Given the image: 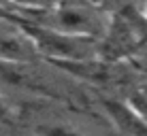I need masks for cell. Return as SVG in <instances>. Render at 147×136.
<instances>
[{
  "instance_id": "obj_1",
  "label": "cell",
  "mask_w": 147,
  "mask_h": 136,
  "mask_svg": "<svg viewBox=\"0 0 147 136\" xmlns=\"http://www.w3.org/2000/svg\"><path fill=\"white\" fill-rule=\"evenodd\" d=\"M45 28L60 30L66 34L90 36L102 41L111 23V13L96 0H60L55 7L43 11L36 21Z\"/></svg>"
},
{
  "instance_id": "obj_2",
  "label": "cell",
  "mask_w": 147,
  "mask_h": 136,
  "mask_svg": "<svg viewBox=\"0 0 147 136\" xmlns=\"http://www.w3.org/2000/svg\"><path fill=\"white\" fill-rule=\"evenodd\" d=\"M22 28L36 45L38 55L51 64L85 62V60L102 58L98 38L66 34V32H60V30H51L40 26V23H30V21L22 23Z\"/></svg>"
},
{
  "instance_id": "obj_3",
  "label": "cell",
  "mask_w": 147,
  "mask_h": 136,
  "mask_svg": "<svg viewBox=\"0 0 147 136\" xmlns=\"http://www.w3.org/2000/svg\"><path fill=\"white\" fill-rule=\"evenodd\" d=\"M0 58L13 62H36L40 58L36 45L26 34L22 23L0 17Z\"/></svg>"
},
{
  "instance_id": "obj_4",
  "label": "cell",
  "mask_w": 147,
  "mask_h": 136,
  "mask_svg": "<svg viewBox=\"0 0 147 136\" xmlns=\"http://www.w3.org/2000/svg\"><path fill=\"white\" fill-rule=\"evenodd\" d=\"M100 104L109 121L115 125V130L121 136H147V121L126 98L119 100L115 96H102Z\"/></svg>"
},
{
  "instance_id": "obj_5",
  "label": "cell",
  "mask_w": 147,
  "mask_h": 136,
  "mask_svg": "<svg viewBox=\"0 0 147 136\" xmlns=\"http://www.w3.org/2000/svg\"><path fill=\"white\" fill-rule=\"evenodd\" d=\"M34 136H90L83 128L75 125L68 119L60 117H40L32 125Z\"/></svg>"
},
{
  "instance_id": "obj_6",
  "label": "cell",
  "mask_w": 147,
  "mask_h": 136,
  "mask_svg": "<svg viewBox=\"0 0 147 136\" xmlns=\"http://www.w3.org/2000/svg\"><path fill=\"white\" fill-rule=\"evenodd\" d=\"M17 119V111L11 104V100L4 96V92L0 89V125H11Z\"/></svg>"
},
{
  "instance_id": "obj_7",
  "label": "cell",
  "mask_w": 147,
  "mask_h": 136,
  "mask_svg": "<svg viewBox=\"0 0 147 136\" xmlns=\"http://www.w3.org/2000/svg\"><path fill=\"white\" fill-rule=\"evenodd\" d=\"M141 11H143V15L147 17V0H143V4H141Z\"/></svg>"
}]
</instances>
